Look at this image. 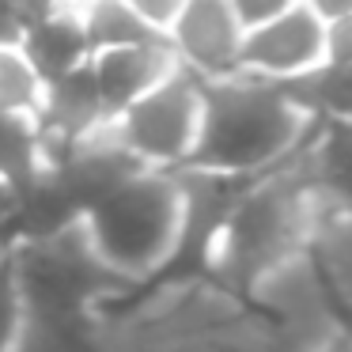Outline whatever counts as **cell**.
I'll return each mask as SVG.
<instances>
[{
	"label": "cell",
	"mask_w": 352,
	"mask_h": 352,
	"mask_svg": "<svg viewBox=\"0 0 352 352\" xmlns=\"http://www.w3.org/2000/svg\"><path fill=\"white\" fill-rule=\"evenodd\" d=\"M314 118L288 84L258 76L201 80V129L186 167L228 178H258L299 152Z\"/></svg>",
	"instance_id": "cell-2"
},
{
	"label": "cell",
	"mask_w": 352,
	"mask_h": 352,
	"mask_svg": "<svg viewBox=\"0 0 352 352\" xmlns=\"http://www.w3.org/2000/svg\"><path fill=\"white\" fill-rule=\"evenodd\" d=\"M42 80L19 46H0V114L31 118L42 102Z\"/></svg>",
	"instance_id": "cell-15"
},
{
	"label": "cell",
	"mask_w": 352,
	"mask_h": 352,
	"mask_svg": "<svg viewBox=\"0 0 352 352\" xmlns=\"http://www.w3.org/2000/svg\"><path fill=\"white\" fill-rule=\"evenodd\" d=\"M288 91L303 102L314 122L352 125V65H318L314 72L292 80Z\"/></svg>",
	"instance_id": "cell-12"
},
{
	"label": "cell",
	"mask_w": 352,
	"mask_h": 352,
	"mask_svg": "<svg viewBox=\"0 0 352 352\" xmlns=\"http://www.w3.org/2000/svg\"><path fill=\"white\" fill-rule=\"evenodd\" d=\"M87 65H91L95 87H99L110 118H114L122 107H129L137 95H144L148 87H155L163 76H170V72L178 69V61H175V54H170V46H167L163 34H152V38L133 42V46L91 54Z\"/></svg>",
	"instance_id": "cell-9"
},
{
	"label": "cell",
	"mask_w": 352,
	"mask_h": 352,
	"mask_svg": "<svg viewBox=\"0 0 352 352\" xmlns=\"http://www.w3.org/2000/svg\"><path fill=\"white\" fill-rule=\"evenodd\" d=\"M243 34L228 0H186L163 38L186 72L197 80H223L239 72Z\"/></svg>",
	"instance_id": "cell-7"
},
{
	"label": "cell",
	"mask_w": 352,
	"mask_h": 352,
	"mask_svg": "<svg viewBox=\"0 0 352 352\" xmlns=\"http://www.w3.org/2000/svg\"><path fill=\"white\" fill-rule=\"evenodd\" d=\"M228 4L235 12V19L243 23V31H250V27L265 23V19H276L292 4H299V0H228Z\"/></svg>",
	"instance_id": "cell-19"
},
{
	"label": "cell",
	"mask_w": 352,
	"mask_h": 352,
	"mask_svg": "<svg viewBox=\"0 0 352 352\" xmlns=\"http://www.w3.org/2000/svg\"><path fill=\"white\" fill-rule=\"evenodd\" d=\"M95 250L133 284H152L170 265L182 228V193L175 170H137L84 208Z\"/></svg>",
	"instance_id": "cell-4"
},
{
	"label": "cell",
	"mask_w": 352,
	"mask_h": 352,
	"mask_svg": "<svg viewBox=\"0 0 352 352\" xmlns=\"http://www.w3.org/2000/svg\"><path fill=\"white\" fill-rule=\"evenodd\" d=\"M76 12H80V23H84L91 54L133 46V42H144L155 34L140 23L137 12H133L125 0H91V4H84V8H76Z\"/></svg>",
	"instance_id": "cell-13"
},
{
	"label": "cell",
	"mask_w": 352,
	"mask_h": 352,
	"mask_svg": "<svg viewBox=\"0 0 352 352\" xmlns=\"http://www.w3.org/2000/svg\"><path fill=\"white\" fill-rule=\"evenodd\" d=\"M318 352H352V322H344V326L337 329V333L329 337Z\"/></svg>",
	"instance_id": "cell-23"
},
{
	"label": "cell",
	"mask_w": 352,
	"mask_h": 352,
	"mask_svg": "<svg viewBox=\"0 0 352 352\" xmlns=\"http://www.w3.org/2000/svg\"><path fill=\"white\" fill-rule=\"evenodd\" d=\"M42 170H46V155H42L38 125L31 118L0 114V190L16 201L38 182Z\"/></svg>",
	"instance_id": "cell-11"
},
{
	"label": "cell",
	"mask_w": 352,
	"mask_h": 352,
	"mask_svg": "<svg viewBox=\"0 0 352 352\" xmlns=\"http://www.w3.org/2000/svg\"><path fill=\"white\" fill-rule=\"evenodd\" d=\"M201 129V80L178 65L170 76L110 118V137L144 170L186 167Z\"/></svg>",
	"instance_id": "cell-5"
},
{
	"label": "cell",
	"mask_w": 352,
	"mask_h": 352,
	"mask_svg": "<svg viewBox=\"0 0 352 352\" xmlns=\"http://www.w3.org/2000/svg\"><path fill=\"white\" fill-rule=\"evenodd\" d=\"M0 193H4V190H0ZM8 197H12V193H8Z\"/></svg>",
	"instance_id": "cell-25"
},
{
	"label": "cell",
	"mask_w": 352,
	"mask_h": 352,
	"mask_svg": "<svg viewBox=\"0 0 352 352\" xmlns=\"http://www.w3.org/2000/svg\"><path fill=\"white\" fill-rule=\"evenodd\" d=\"M322 65H352V16L322 23Z\"/></svg>",
	"instance_id": "cell-17"
},
{
	"label": "cell",
	"mask_w": 352,
	"mask_h": 352,
	"mask_svg": "<svg viewBox=\"0 0 352 352\" xmlns=\"http://www.w3.org/2000/svg\"><path fill=\"white\" fill-rule=\"evenodd\" d=\"M27 16L16 8V0H0V46H19L27 34Z\"/></svg>",
	"instance_id": "cell-20"
},
{
	"label": "cell",
	"mask_w": 352,
	"mask_h": 352,
	"mask_svg": "<svg viewBox=\"0 0 352 352\" xmlns=\"http://www.w3.org/2000/svg\"><path fill=\"white\" fill-rule=\"evenodd\" d=\"M19 50H23L27 61L34 65L42 84L69 76L72 69L91 61V46H87V34H84V23H80L76 8H57V12H50V16L34 19V23L27 27Z\"/></svg>",
	"instance_id": "cell-10"
},
{
	"label": "cell",
	"mask_w": 352,
	"mask_h": 352,
	"mask_svg": "<svg viewBox=\"0 0 352 352\" xmlns=\"http://www.w3.org/2000/svg\"><path fill=\"white\" fill-rule=\"evenodd\" d=\"M303 4L322 19V23H329V19H341V16H352V0H303Z\"/></svg>",
	"instance_id": "cell-21"
},
{
	"label": "cell",
	"mask_w": 352,
	"mask_h": 352,
	"mask_svg": "<svg viewBox=\"0 0 352 352\" xmlns=\"http://www.w3.org/2000/svg\"><path fill=\"white\" fill-rule=\"evenodd\" d=\"M311 254L341 311H352V216L322 223L318 235L311 239Z\"/></svg>",
	"instance_id": "cell-14"
},
{
	"label": "cell",
	"mask_w": 352,
	"mask_h": 352,
	"mask_svg": "<svg viewBox=\"0 0 352 352\" xmlns=\"http://www.w3.org/2000/svg\"><path fill=\"white\" fill-rule=\"evenodd\" d=\"M322 228V212L296 167V155L265 175L250 178L239 190L216 228L212 246L205 254L201 273L212 276L220 288L246 299V292L292 254L307 250Z\"/></svg>",
	"instance_id": "cell-3"
},
{
	"label": "cell",
	"mask_w": 352,
	"mask_h": 352,
	"mask_svg": "<svg viewBox=\"0 0 352 352\" xmlns=\"http://www.w3.org/2000/svg\"><path fill=\"white\" fill-rule=\"evenodd\" d=\"M133 12H137V19L148 27V31L155 34H167L170 23L178 19V12H182L186 0H125Z\"/></svg>",
	"instance_id": "cell-18"
},
{
	"label": "cell",
	"mask_w": 352,
	"mask_h": 352,
	"mask_svg": "<svg viewBox=\"0 0 352 352\" xmlns=\"http://www.w3.org/2000/svg\"><path fill=\"white\" fill-rule=\"evenodd\" d=\"M16 8L27 16V23H34V19L50 16V12H57V8H69V4H65V0H16Z\"/></svg>",
	"instance_id": "cell-22"
},
{
	"label": "cell",
	"mask_w": 352,
	"mask_h": 352,
	"mask_svg": "<svg viewBox=\"0 0 352 352\" xmlns=\"http://www.w3.org/2000/svg\"><path fill=\"white\" fill-rule=\"evenodd\" d=\"M296 167L311 190L322 223L352 216V125L314 122L296 152Z\"/></svg>",
	"instance_id": "cell-8"
},
{
	"label": "cell",
	"mask_w": 352,
	"mask_h": 352,
	"mask_svg": "<svg viewBox=\"0 0 352 352\" xmlns=\"http://www.w3.org/2000/svg\"><path fill=\"white\" fill-rule=\"evenodd\" d=\"M322 65V19L303 0L276 19L250 27L239 50V72L273 84H292Z\"/></svg>",
	"instance_id": "cell-6"
},
{
	"label": "cell",
	"mask_w": 352,
	"mask_h": 352,
	"mask_svg": "<svg viewBox=\"0 0 352 352\" xmlns=\"http://www.w3.org/2000/svg\"><path fill=\"white\" fill-rule=\"evenodd\" d=\"M69 8H84V4H91V0H65Z\"/></svg>",
	"instance_id": "cell-24"
},
{
	"label": "cell",
	"mask_w": 352,
	"mask_h": 352,
	"mask_svg": "<svg viewBox=\"0 0 352 352\" xmlns=\"http://www.w3.org/2000/svg\"><path fill=\"white\" fill-rule=\"evenodd\" d=\"M148 288V284H144ZM99 352H273L269 318L212 276L152 280L95 311Z\"/></svg>",
	"instance_id": "cell-1"
},
{
	"label": "cell",
	"mask_w": 352,
	"mask_h": 352,
	"mask_svg": "<svg viewBox=\"0 0 352 352\" xmlns=\"http://www.w3.org/2000/svg\"><path fill=\"white\" fill-rule=\"evenodd\" d=\"M27 318L23 288H19V269H16V246L0 243V352H12L19 341V329Z\"/></svg>",
	"instance_id": "cell-16"
}]
</instances>
